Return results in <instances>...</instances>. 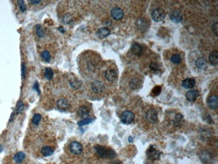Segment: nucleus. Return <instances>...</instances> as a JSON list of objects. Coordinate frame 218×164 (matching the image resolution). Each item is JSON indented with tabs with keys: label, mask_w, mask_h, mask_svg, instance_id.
<instances>
[{
	"label": "nucleus",
	"mask_w": 218,
	"mask_h": 164,
	"mask_svg": "<svg viewBox=\"0 0 218 164\" xmlns=\"http://www.w3.org/2000/svg\"><path fill=\"white\" fill-rule=\"evenodd\" d=\"M95 150H96L97 153L98 154V156L103 158H113L116 156V154L113 150H109L106 147H103V146L97 145L95 147Z\"/></svg>",
	"instance_id": "1"
},
{
	"label": "nucleus",
	"mask_w": 218,
	"mask_h": 164,
	"mask_svg": "<svg viewBox=\"0 0 218 164\" xmlns=\"http://www.w3.org/2000/svg\"><path fill=\"white\" fill-rule=\"evenodd\" d=\"M69 150L72 154L78 156L83 152V146L78 141H73L69 144Z\"/></svg>",
	"instance_id": "2"
},
{
	"label": "nucleus",
	"mask_w": 218,
	"mask_h": 164,
	"mask_svg": "<svg viewBox=\"0 0 218 164\" xmlns=\"http://www.w3.org/2000/svg\"><path fill=\"white\" fill-rule=\"evenodd\" d=\"M135 120V115L130 110H125L122 113L121 121L124 124H130Z\"/></svg>",
	"instance_id": "3"
},
{
	"label": "nucleus",
	"mask_w": 218,
	"mask_h": 164,
	"mask_svg": "<svg viewBox=\"0 0 218 164\" xmlns=\"http://www.w3.org/2000/svg\"><path fill=\"white\" fill-rule=\"evenodd\" d=\"M56 106L61 111H66L70 109V102L65 97H61L57 100Z\"/></svg>",
	"instance_id": "4"
},
{
	"label": "nucleus",
	"mask_w": 218,
	"mask_h": 164,
	"mask_svg": "<svg viewBox=\"0 0 218 164\" xmlns=\"http://www.w3.org/2000/svg\"><path fill=\"white\" fill-rule=\"evenodd\" d=\"M152 20L155 21H162L165 18V12L162 9H155L152 12Z\"/></svg>",
	"instance_id": "5"
},
{
	"label": "nucleus",
	"mask_w": 218,
	"mask_h": 164,
	"mask_svg": "<svg viewBox=\"0 0 218 164\" xmlns=\"http://www.w3.org/2000/svg\"><path fill=\"white\" fill-rule=\"evenodd\" d=\"M147 157L150 159V160L155 161V160H157V159H158V157H159V156H160V151L158 150L157 149L154 148L152 145H151V146L148 148V150H147Z\"/></svg>",
	"instance_id": "6"
},
{
	"label": "nucleus",
	"mask_w": 218,
	"mask_h": 164,
	"mask_svg": "<svg viewBox=\"0 0 218 164\" xmlns=\"http://www.w3.org/2000/svg\"><path fill=\"white\" fill-rule=\"evenodd\" d=\"M91 89L94 93H96V94H101V93L104 92L105 87L102 84V82L99 81V80H95L91 84Z\"/></svg>",
	"instance_id": "7"
},
{
	"label": "nucleus",
	"mask_w": 218,
	"mask_h": 164,
	"mask_svg": "<svg viewBox=\"0 0 218 164\" xmlns=\"http://www.w3.org/2000/svg\"><path fill=\"white\" fill-rule=\"evenodd\" d=\"M111 15L114 20H121L124 16V11L118 7H114L111 10Z\"/></svg>",
	"instance_id": "8"
},
{
	"label": "nucleus",
	"mask_w": 218,
	"mask_h": 164,
	"mask_svg": "<svg viewBox=\"0 0 218 164\" xmlns=\"http://www.w3.org/2000/svg\"><path fill=\"white\" fill-rule=\"evenodd\" d=\"M146 119L149 122L155 123L158 121V113L155 109H149L146 114Z\"/></svg>",
	"instance_id": "9"
},
{
	"label": "nucleus",
	"mask_w": 218,
	"mask_h": 164,
	"mask_svg": "<svg viewBox=\"0 0 218 164\" xmlns=\"http://www.w3.org/2000/svg\"><path fill=\"white\" fill-rule=\"evenodd\" d=\"M35 33L39 39H44L47 35V29L42 25H37L35 27Z\"/></svg>",
	"instance_id": "10"
},
{
	"label": "nucleus",
	"mask_w": 218,
	"mask_h": 164,
	"mask_svg": "<svg viewBox=\"0 0 218 164\" xmlns=\"http://www.w3.org/2000/svg\"><path fill=\"white\" fill-rule=\"evenodd\" d=\"M207 102H208V106L211 109H216L218 107V97L216 95H212L210 97H209L208 100H207Z\"/></svg>",
	"instance_id": "11"
},
{
	"label": "nucleus",
	"mask_w": 218,
	"mask_h": 164,
	"mask_svg": "<svg viewBox=\"0 0 218 164\" xmlns=\"http://www.w3.org/2000/svg\"><path fill=\"white\" fill-rule=\"evenodd\" d=\"M105 77L108 81L114 82L117 80V73L115 70L112 69H107L105 72Z\"/></svg>",
	"instance_id": "12"
},
{
	"label": "nucleus",
	"mask_w": 218,
	"mask_h": 164,
	"mask_svg": "<svg viewBox=\"0 0 218 164\" xmlns=\"http://www.w3.org/2000/svg\"><path fill=\"white\" fill-rule=\"evenodd\" d=\"M137 26L141 31H146L148 27V21L145 18H140L137 21Z\"/></svg>",
	"instance_id": "13"
},
{
	"label": "nucleus",
	"mask_w": 218,
	"mask_h": 164,
	"mask_svg": "<svg viewBox=\"0 0 218 164\" xmlns=\"http://www.w3.org/2000/svg\"><path fill=\"white\" fill-rule=\"evenodd\" d=\"M198 97V92L195 90H190L186 93V98L189 102H194Z\"/></svg>",
	"instance_id": "14"
},
{
	"label": "nucleus",
	"mask_w": 218,
	"mask_h": 164,
	"mask_svg": "<svg viewBox=\"0 0 218 164\" xmlns=\"http://www.w3.org/2000/svg\"><path fill=\"white\" fill-rule=\"evenodd\" d=\"M170 19L174 21V22H180L181 20H183V15L180 11L177 10H175L171 12V14L170 15Z\"/></svg>",
	"instance_id": "15"
},
{
	"label": "nucleus",
	"mask_w": 218,
	"mask_h": 164,
	"mask_svg": "<svg viewBox=\"0 0 218 164\" xmlns=\"http://www.w3.org/2000/svg\"><path fill=\"white\" fill-rule=\"evenodd\" d=\"M69 85H70V87H71L72 89H74V90L79 89L82 86L80 80H78L77 78H75V77H72V79L69 80Z\"/></svg>",
	"instance_id": "16"
},
{
	"label": "nucleus",
	"mask_w": 218,
	"mask_h": 164,
	"mask_svg": "<svg viewBox=\"0 0 218 164\" xmlns=\"http://www.w3.org/2000/svg\"><path fill=\"white\" fill-rule=\"evenodd\" d=\"M195 86V80L192 78H187L183 81V87L187 89H192Z\"/></svg>",
	"instance_id": "17"
},
{
	"label": "nucleus",
	"mask_w": 218,
	"mask_h": 164,
	"mask_svg": "<svg viewBox=\"0 0 218 164\" xmlns=\"http://www.w3.org/2000/svg\"><path fill=\"white\" fill-rule=\"evenodd\" d=\"M54 153V149L49 145H45L41 148V154L44 156H50Z\"/></svg>",
	"instance_id": "18"
},
{
	"label": "nucleus",
	"mask_w": 218,
	"mask_h": 164,
	"mask_svg": "<svg viewBox=\"0 0 218 164\" xmlns=\"http://www.w3.org/2000/svg\"><path fill=\"white\" fill-rule=\"evenodd\" d=\"M40 56L42 58V60L45 62H50L52 59V56H51V51H48V50H44V51H41Z\"/></svg>",
	"instance_id": "19"
},
{
	"label": "nucleus",
	"mask_w": 218,
	"mask_h": 164,
	"mask_svg": "<svg viewBox=\"0 0 218 164\" xmlns=\"http://www.w3.org/2000/svg\"><path fill=\"white\" fill-rule=\"evenodd\" d=\"M89 114H90V109L87 107L86 105H82L78 110V115L80 117H86L89 115Z\"/></svg>",
	"instance_id": "20"
},
{
	"label": "nucleus",
	"mask_w": 218,
	"mask_h": 164,
	"mask_svg": "<svg viewBox=\"0 0 218 164\" xmlns=\"http://www.w3.org/2000/svg\"><path fill=\"white\" fill-rule=\"evenodd\" d=\"M131 51L135 55L141 56L142 53V46H141L140 44H138V43H135V44H133V46H131Z\"/></svg>",
	"instance_id": "21"
},
{
	"label": "nucleus",
	"mask_w": 218,
	"mask_h": 164,
	"mask_svg": "<svg viewBox=\"0 0 218 164\" xmlns=\"http://www.w3.org/2000/svg\"><path fill=\"white\" fill-rule=\"evenodd\" d=\"M209 60H210V62L212 64V65H216L218 63V52L216 51H212L210 54V56H209Z\"/></svg>",
	"instance_id": "22"
},
{
	"label": "nucleus",
	"mask_w": 218,
	"mask_h": 164,
	"mask_svg": "<svg viewBox=\"0 0 218 164\" xmlns=\"http://www.w3.org/2000/svg\"><path fill=\"white\" fill-rule=\"evenodd\" d=\"M25 158H26V154L24 153V152H22V151H20V152H17V153L14 156L13 160H14V162H15V163H20V162H22Z\"/></svg>",
	"instance_id": "23"
},
{
	"label": "nucleus",
	"mask_w": 218,
	"mask_h": 164,
	"mask_svg": "<svg viewBox=\"0 0 218 164\" xmlns=\"http://www.w3.org/2000/svg\"><path fill=\"white\" fill-rule=\"evenodd\" d=\"M110 30L107 28V27H102V28H100L99 30L97 31V34L98 36L100 37V38H106L107 36L110 34Z\"/></svg>",
	"instance_id": "24"
},
{
	"label": "nucleus",
	"mask_w": 218,
	"mask_h": 164,
	"mask_svg": "<svg viewBox=\"0 0 218 164\" xmlns=\"http://www.w3.org/2000/svg\"><path fill=\"white\" fill-rule=\"evenodd\" d=\"M44 75L45 77L46 80H52L53 77H54V72L52 70V68H45V69L44 71Z\"/></svg>",
	"instance_id": "25"
},
{
	"label": "nucleus",
	"mask_w": 218,
	"mask_h": 164,
	"mask_svg": "<svg viewBox=\"0 0 218 164\" xmlns=\"http://www.w3.org/2000/svg\"><path fill=\"white\" fill-rule=\"evenodd\" d=\"M196 66L198 67V68H199V69H205L206 67H207L206 62H205V60L204 58L200 57L196 61Z\"/></svg>",
	"instance_id": "26"
},
{
	"label": "nucleus",
	"mask_w": 218,
	"mask_h": 164,
	"mask_svg": "<svg viewBox=\"0 0 218 164\" xmlns=\"http://www.w3.org/2000/svg\"><path fill=\"white\" fill-rule=\"evenodd\" d=\"M41 120H42V116L40 114H34L32 120V123L34 126H38V124L40 123Z\"/></svg>",
	"instance_id": "27"
},
{
	"label": "nucleus",
	"mask_w": 218,
	"mask_h": 164,
	"mask_svg": "<svg viewBox=\"0 0 218 164\" xmlns=\"http://www.w3.org/2000/svg\"><path fill=\"white\" fill-rule=\"evenodd\" d=\"M183 117L181 114H177V115H176V116H175V118H174V123H175V125H176V126H179V125H181L182 122H183Z\"/></svg>",
	"instance_id": "28"
},
{
	"label": "nucleus",
	"mask_w": 218,
	"mask_h": 164,
	"mask_svg": "<svg viewBox=\"0 0 218 164\" xmlns=\"http://www.w3.org/2000/svg\"><path fill=\"white\" fill-rule=\"evenodd\" d=\"M130 85L133 89H137V88L141 87V81L138 80L137 79H133L130 83Z\"/></svg>",
	"instance_id": "29"
},
{
	"label": "nucleus",
	"mask_w": 218,
	"mask_h": 164,
	"mask_svg": "<svg viewBox=\"0 0 218 164\" xmlns=\"http://www.w3.org/2000/svg\"><path fill=\"white\" fill-rule=\"evenodd\" d=\"M181 61H182V57H181V56L179 54H174L171 56V62H172L173 63H175V64L180 63Z\"/></svg>",
	"instance_id": "30"
},
{
	"label": "nucleus",
	"mask_w": 218,
	"mask_h": 164,
	"mask_svg": "<svg viewBox=\"0 0 218 164\" xmlns=\"http://www.w3.org/2000/svg\"><path fill=\"white\" fill-rule=\"evenodd\" d=\"M16 4L18 5V7L20 8V10L21 11H26V2L20 0V1H17Z\"/></svg>",
	"instance_id": "31"
},
{
	"label": "nucleus",
	"mask_w": 218,
	"mask_h": 164,
	"mask_svg": "<svg viewBox=\"0 0 218 164\" xmlns=\"http://www.w3.org/2000/svg\"><path fill=\"white\" fill-rule=\"evenodd\" d=\"M92 121H93V119H91V118L87 117V118H85V119H84V120L80 121L78 122V125H79V126H84V125H87V124H89V123L91 122Z\"/></svg>",
	"instance_id": "32"
},
{
	"label": "nucleus",
	"mask_w": 218,
	"mask_h": 164,
	"mask_svg": "<svg viewBox=\"0 0 218 164\" xmlns=\"http://www.w3.org/2000/svg\"><path fill=\"white\" fill-rule=\"evenodd\" d=\"M149 68L153 70V71H157L159 69V65L158 64L157 62H152L151 63H150V65H149Z\"/></svg>",
	"instance_id": "33"
},
{
	"label": "nucleus",
	"mask_w": 218,
	"mask_h": 164,
	"mask_svg": "<svg viewBox=\"0 0 218 164\" xmlns=\"http://www.w3.org/2000/svg\"><path fill=\"white\" fill-rule=\"evenodd\" d=\"M160 92H161V87L158 86V87H155L153 88V90H152V94L155 95V96H157V95H158V94L160 93Z\"/></svg>",
	"instance_id": "34"
},
{
	"label": "nucleus",
	"mask_w": 218,
	"mask_h": 164,
	"mask_svg": "<svg viewBox=\"0 0 218 164\" xmlns=\"http://www.w3.org/2000/svg\"><path fill=\"white\" fill-rule=\"evenodd\" d=\"M22 109H23V103H22L21 102H18V104H17V108H16L17 112L18 113L20 112V111L22 110Z\"/></svg>",
	"instance_id": "35"
},
{
	"label": "nucleus",
	"mask_w": 218,
	"mask_h": 164,
	"mask_svg": "<svg viewBox=\"0 0 218 164\" xmlns=\"http://www.w3.org/2000/svg\"><path fill=\"white\" fill-rule=\"evenodd\" d=\"M212 30H213L215 35H217V22L214 23L213 27H212Z\"/></svg>",
	"instance_id": "36"
},
{
	"label": "nucleus",
	"mask_w": 218,
	"mask_h": 164,
	"mask_svg": "<svg viewBox=\"0 0 218 164\" xmlns=\"http://www.w3.org/2000/svg\"><path fill=\"white\" fill-rule=\"evenodd\" d=\"M30 4L33 5H38L42 4V1L41 0H38V1H36V0H31Z\"/></svg>",
	"instance_id": "37"
},
{
	"label": "nucleus",
	"mask_w": 218,
	"mask_h": 164,
	"mask_svg": "<svg viewBox=\"0 0 218 164\" xmlns=\"http://www.w3.org/2000/svg\"><path fill=\"white\" fill-rule=\"evenodd\" d=\"M22 76H25V65L22 64Z\"/></svg>",
	"instance_id": "38"
},
{
	"label": "nucleus",
	"mask_w": 218,
	"mask_h": 164,
	"mask_svg": "<svg viewBox=\"0 0 218 164\" xmlns=\"http://www.w3.org/2000/svg\"><path fill=\"white\" fill-rule=\"evenodd\" d=\"M129 141H130V142H132V141H133V138H132L131 137H130V138H129Z\"/></svg>",
	"instance_id": "39"
},
{
	"label": "nucleus",
	"mask_w": 218,
	"mask_h": 164,
	"mask_svg": "<svg viewBox=\"0 0 218 164\" xmlns=\"http://www.w3.org/2000/svg\"><path fill=\"white\" fill-rule=\"evenodd\" d=\"M1 151H2V146L0 145V152H1Z\"/></svg>",
	"instance_id": "40"
},
{
	"label": "nucleus",
	"mask_w": 218,
	"mask_h": 164,
	"mask_svg": "<svg viewBox=\"0 0 218 164\" xmlns=\"http://www.w3.org/2000/svg\"><path fill=\"white\" fill-rule=\"evenodd\" d=\"M112 164H118V162H112Z\"/></svg>",
	"instance_id": "41"
}]
</instances>
